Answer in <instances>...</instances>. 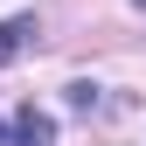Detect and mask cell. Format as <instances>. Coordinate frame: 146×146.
<instances>
[{
    "label": "cell",
    "instance_id": "6da1fadb",
    "mask_svg": "<svg viewBox=\"0 0 146 146\" xmlns=\"http://www.w3.org/2000/svg\"><path fill=\"white\" fill-rule=\"evenodd\" d=\"M14 146H56V118L35 111V104H21L14 111Z\"/></svg>",
    "mask_w": 146,
    "mask_h": 146
},
{
    "label": "cell",
    "instance_id": "277c9868",
    "mask_svg": "<svg viewBox=\"0 0 146 146\" xmlns=\"http://www.w3.org/2000/svg\"><path fill=\"white\" fill-rule=\"evenodd\" d=\"M0 146H7V125H0Z\"/></svg>",
    "mask_w": 146,
    "mask_h": 146
},
{
    "label": "cell",
    "instance_id": "5b68a950",
    "mask_svg": "<svg viewBox=\"0 0 146 146\" xmlns=\"http://www.w3.org/2000/svg\"><path fill=\"white\" fill-rule=\"evenodd\" d=\"M132 7H146V0H132Z\"/></svg>",
    "mask_w": 146,
    "mask_h": 146
},
{
    "label": "cell",
    "instance_id": "7a4b0ae2",
    "mask_svg": "<svg viewBox=\"0 0 146 146\" xmlns=\"http://www.w3.org/2000/svg\"><path fill=\"white\" fill-rule=\"evenodd\" d=\"M28 42H35V21H28V14H14V21H0V70H7L14 56H21Z\"/></svg>",
    "mask_w": 146,
    "mask_h": 146
},
{
    "label": "cell",
    "instance_id": "3957f363",
    "mask_svg": "<svg viewBox=\"0 0 146 146\" xmlns=\"http://www.w3.org/2000/svg\"><path fill=\"white\" fill-rule=\"evenodd\" d=\"M70 104H77V111H98L104 90H98V84H70Z\"/></svg>",
    "mask_w": 146,
    "mask_h": 146
}]
</instances>
